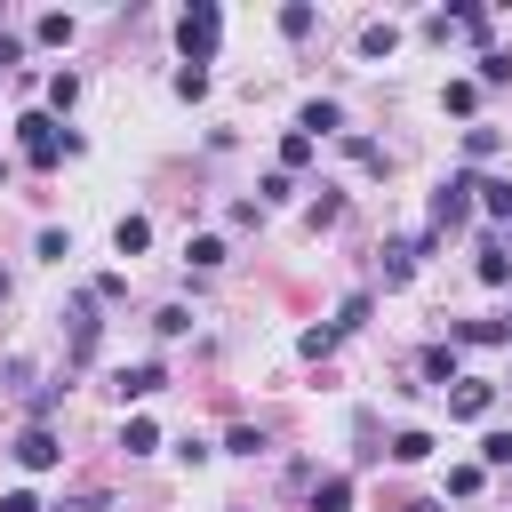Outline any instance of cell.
Instances as JSON below:
<instances>
[{"label":"cell","instance_id":"cell-23","mask_svg":"<svg viewBox=\"0 0 512 512\" xmlns=\"http://www.w3.org/2000/svg\"><path fill=\"white\" fill-rule=\"evenodd\" d=\"M336 216H344V200H336V192H328V184H320V200H312V208H304V224H312V232H320V224H336Z\"/></svg>","mask_w":512,"mask_h":512},{"label":"cell","instance_id":"cell-25","mask_svg":"<svg viewBox=\"0 0 512 512\" xmlns=\"http://www.w3.org/2000/svg\"><path fill=\"white\" fill-rule=\"evenodd\" d=\"M480 480H488V464H456L448 472V496H480Z\"/></svg>","mask_w":512,"mask_h":512},{"label":"cell","instance_id":"cell-9","mask_svg":"<svg viewBox=\"0 0 512 512\" xmlns=\"http://www.w3.org/2000/svg\"><path fill=\"white\" fill-rule=\"evenodd\" d=\"M112 248H120V256H144V248H152V224H144V216H120V224H112Z\"/></svg>","mask_w":512,"mask_h":512},{"label":"cell","instance_id":"cell-11","mask_svg":"<svg viewBox=\"0 0 512 512\" xmlns=\"http://www.w3.org/2000/svg\"><path fill=\"white\" fill-rule=\"evenodd\" d=\"M384 456H392V464H424V456H432V432H416V424H408V432H392V448H384Z\"/></svg>","mask_w":512,"mask_h":512},{"label":"cell","instance_id":"cell-21","mask_svg":"<svg viewBox=\"0 0 512 512\" xmlns=\"http://www.w3.org/2000/svg\"><path fill=\"white\" fill-rule=\"evenodd\" d=\"M440 104H448V112H472V104H480V80H448Z\"/></svg>","mask_w":512,"mask_h":512},{"label":"cell","instance_id":"cell-14","mask_svg":"<svg viewBox=\"0 0 512 512\" xmlns=\"http://www.w3.org/2000/svg\"><path fill=\"white\" fill-rule=\"evenodd\" d=\"M336 128H344V112H336L328 96H312V104H304V136H336Z\"/></svg>","mask_w":512,"mask_h":512},{"label":"cell","instance_id":"cell-8","mask_svg":"<svg viewBox=\"0 0 512 512\" xmlns=\"http://www.w3.org/2000/svg\"><path fill=\"white\" fill-rule=\"evenodd\" d=\"M416 376L424 384H456V344H424L416 352Z\"/></svg>","mask_w":512,"mask_h":512},{"label":"cell","instance_id":"cell-3","mask_svg":"<svg viewBox=\"0 0 512 512\" xmlns=\"http://www.w3.org/2000/svg\"><path fill=\"white\" fill-rule=\"evenodd\" d=\"M64 344H72V360H96V344H104L96 296H72V304H64Z\"/></svg>","mask_w":512,"mask_h":512},{"label":"cell","instance_id":"cell-17","mask_svg":"<svg viewBox=\"0 0 512 512\" xmlns=\"http://www.w3.org/2000/svg\"><path fill=\"white\" fill-rule=\"evenodd\" d=\"M368 312H376V296H344V304H336V320H328V328H336V336H352V328H360V320H368Z\"/></svg>","mask_w":512,"mask_h":512},{"label":"cell","instance_id":"cell-4","mask_svg":"<svg viewBox=\"0 0 512 512\" xmlns=\"http://www.w3.org/2000/svg\"><path fill=\"white\" fill-rule=\"evenodd\" d=\"M472 184H480V176H472V168H456V176L432 192V232H448V224H464V216H472Z\"/></svg>","mask_w":512,"mask_h":512},{"label":"cell","instance_id":"cell-30","mask_svg":"<svg viewBox=\"0 0 512 512\" xmlns=\"http://www.w3.org/2000/svg\"><path fill=\"white\" fill-rule=\"evenodd\" d=\"M336 352V328H304V360H328Z\"/></svg>","mask_w":512,"mask_h":512},{"label":"cell","instance_id":"cell-18","mask_svg":"<svg viewBox=\"0 0 512 512\" xmlns=\"http://www.w3.org/2000/svg\"><path fill=\"white\" fill-rule=\"evenodd\" d=\"M496 144H504V128H488V120H480V128H464V160H488Z\"/></svg>","mask_w":512,"mask_h":512},{"label":"cell","instance_id":"cell-28","mask_svg":"<svg viewBox=\"0 0 512 512\" xmlns=\"http://www.w3.org/2000/svg\"><path fill=\"white\" fill-rule=\"evenodd\" d=\"M152 328H160V336H184V328H192V312H184V304H160V312H152Z\"/></svg>","mask_w":512,"mask_h":512},{"label":"cell","instance_id":"cell-1","mask_svg":"<svg viewBox=\"0 0 512 512\" xmlns=\"http://www.w3.org/2000/svg\"><path fill=\"white\" fill-rule=\"evenodd\" d=\"M216 40H224V8H216V0H192V8L176 16V48H184L192 64H208Z\"/></svg>","mask_w":512,"mask_h":512},{"label":"cell","instance_id":"cell-26","mask_svg":"<svg viewBox=\"0 0 512 512\" xmlns=\"http://www.w3.org/2000/svg\"><path fill=\"white\" fill-rule=\"evenodd\" d=\"M32 32H40V40H48V48H64V40H72V16H64V8H56V16H40V24H32Z\"/></svg>","mask_w":512,"mask_h":512},{"label":"cell","instance_id":"cell-35","mask_svg":"<svg viewBox=\"0 0 512 512\" xmlns=\"http://www.w3.org/2000/svg\"><path fill=\"white\" fill-rule=\"evenodd\" d=\"M16 56H24V40H16V32H0V72H16Z\"/></svg>","mask_w":512,"mask_h":512},{"label":"cell","instance_id":"cell-32","mask_svg":"<svg viewBox=\"0 0 512 512\" xmlns=\"http://www.w3.org/2000/svg\"><path fill=\"white\" fill-rule=\"evenodd\" d=\"M480 464H512V432H488L480 440Z\"/></svg>","mask_w":512,"mask_h":512},{"label":"cell","instance_id":"cell-33","mask_svg":"<svg viewBox=\"0 0 512 512\" xmlns=\"http://www.w3.org/2000/svg\"><path fill=\"white\" fill-rule=\"evenodd\" d=\"M0 512H40V496H32V488H8V496H0Z\"/></svg>","mask_w":512,"mask_h":512},{"label":"cell","instance_id":"cell-16","mask_svg":"<svg viewBox=\"0 0 512 512\" xmlns=\"http://www.w3.org/2000/svg\"><path fill=\"white\" fill-rule=\"evenodd\" d=\"M400 48V24H360V56H392Z\"/></svg>","mask_w":512,"mask_h":512},{"label":"cell","instance_id":"cell-36","mask_svg":"<svg viewBox=\"0 0 512 512\" xmlns=\"http://www.w3.org/2000/svg\"><path fill=\"white\" fill-rule=\"evenodd\" d=\"M0 296H8V272H0Z\"/></svg>","mask_w":512,"mask_h":512},{"label":"cell","instance_id":"cell-29","mask_svg":"<svg viewBox=\"0 0 512 512\" xmlns=\"http://www.w3.org/2000/svg\"><path fill=\"white\" fill-rule=\"evenodd\" d=\"M40 256H48V264H64V256H72V232H56V224H48V232H40Z\"/></svg>","mask_w":512,"mask_h":512},{"label":"cell","instance_id":"cell-24","mask_svg":"<svg viewBox=\"0 0 512 512\" xmlns=\"http://www.w3.org/2000/svg\"><path fill=\"white\" fill-rule=\"evenodd\" d=\"M480 280L504 288V280H512V256H504V248H480Z\"/></svg>","mask_w":512,"mask_h":512},{"label":"cell","instance_id":"cell-22","mask_svg":"<svg viewBox=\"0 0 512 512\" xmlns=\"http://www.w3.org/2000/svg\"><path fill=\"white\" fill-rule=\"evenodd\" d=\"M304 160H312V136H304V128H296V136H280V168H288V176H296V168H304Z\"/></svg>","mask_w":512,"mask_h":512},{"label":"cell","instance_id":"cell-10","mask_svg":"<svg viewBox=\"0 0 512 512\" xmlns=\"http://www.w3.org/2000/svg\"><path fill=\"white\" fill-rule=\"evenodd\" d=\"M184 264H192V272H216V264H224V240H216V232H192V240H184Z\"/></svg>","mask_w":512,"mask_h":512},{"label":"cell","instance_id":"cell-7","mask_svg":"<svg viewBox=\"0 0 512 512\" xmlns=\"http://www.w3.org/2000/svg\"><path fill=\"white\" fill-rule=\"evenodd\" d=\"M488 408H496V384H488V376H456L448 416H464V424H472V416H488Z\"/></svg>","mask_w":512,"mask_h":512},{"label":"cell","instance_id":"cell-31","mask_svg":"<svg viewBox=\"0 0 512 512\" xmlns=\"http://www.w3.org/2000/svg\"><path fill=\"white\" fill-rule=\"evenodd\" d=\"M480 80H488V88H496V80H512V56H504V48H488V56H480Z\"/></svg>","mask_w":512,"mask_h":512},{"label":"cell","instance_id":"cell-12","mask_svg":"<svg viewBox=\"0 0 512 512\" xmlns=\"http://www.w3.org/2000/svg\"><path fill=\"white\" fill-rule=\"evenodd\" d=\"M312 512H352V480H344V472H328V480L312 488Z\"/></svg>","mask_w":512,"mask_h":512},{"label":"cell","instance_id":"cell-19","mask_svg":"<svg viewBox=\"0 0 512 512\" xmlns=\"http://www.w3.org/2000/svg\"><path fill=\"white\" fill-rule=\"evenodd\" d=\"M312 24H320V16H312V8H304V0H288V8H280V32H288V40H304V32H312Z\"/></svg>","mask_w":512,"mask_h":512},{"label":"cell","instance_id":"cell-15","mask_svg":"<svg viewBox=\"0 0 512 512\" xmlns=\"http://www.w3.org/2000/svg\"><path fill=\"white\" fill-rule=\"evenodd\" d=\"M120 448H128V456H152V448H160V424H152V416H128Z\"/></svg>","mask_w":512,"mask_h":512},{"label":"cell","instance_id":"cell-20","mask_svg":"<svg viewBox=\"0 0 512 512\" xmlns=\"http://www.w3.org/2000/svg\"><path fill=\"white\" fill-rule=\"evenodd\" d=\"M48 104L72 112V104H80V72H56V80H48Z\"/></svg>","mask_w":512,"mask_h":512},{"label":"cell","instance_id":"cell-27","mask_svg":"<svg viewBox=\"0 0 512 512\" xmlns=\"http://www.w3.org/2000/svg\"><path fill=\"white\" fill-rule=\"evenodd\" d=\"M176 96H184V104H200V96H208V72H200V64H184V72H176Z\"/></svg>","mask_w":512,"mask_h":512},{"label":"cell","instance_id":"cell-5","mask_svg":"<svg viewBox=\"0 0 512 512\" xmlns=\"http://www.w3.org/2000/svg\"><path fill=\"white\" fill-rule=\"evenodd\" d=\"M8 456H16V464H24V472H48V464H56V456H64V448H56V432H48V424H24V432H16V440H8Z\"/></svg>","mask_w":512,"mask_h":512},{"label":"cell","instance_id":"cell-13","mask_svg":"<svg viewBox=\"0 0 512 512\" xmlns=\"http://www.w3.org/2000/svg\"><path fill=\"white\" fill-rule=\"evenodd\" d=\"M472 192H480V208H488V216H504V224H512V176H480Z\"/></svg>","mask_w":512,"mask_h":512},{"label":"cell","instance_id":"cell-6","mask_svg":"<svg viewBox=\"0 0 512 512\" xmlns=\"http://www.w3.org/2000/svg\"><path fill=\"white\" fill-rule=\"evenodd\" d=\"M160 384H168V368H160V360H136V368H112V392H120V400H152Z\"/></svg>","mask_w":512,"mask_h":512},{"label":"cell","instance_id":"cell-2","mask_svg":"<svg viewBox=\"0 0 512 512\" xmlns=\"http://www.w3.org/2000/svg\"><path fill=\"white\" fill-rule=\"evenodd\" d=\"M16 144H24V160H32V168H56L64 152H80V136H64L48 112H24V120H16Z\"/></svg>","mask_w":512,"mask_h":512},{"label":"cell","instance_id":"cell-34","mask_svg":"<svg viewBox=\"0 0 512 512\" xmlns=\"http://www.w3.org/2000/svg\"><path fill=\"white\" fill-rule=\"evenodd\" d=\"M56 512H104V496H96V488H80V496H64Z\"/></svg>","mask_w":512,"mask_h":512}]
</instances>
